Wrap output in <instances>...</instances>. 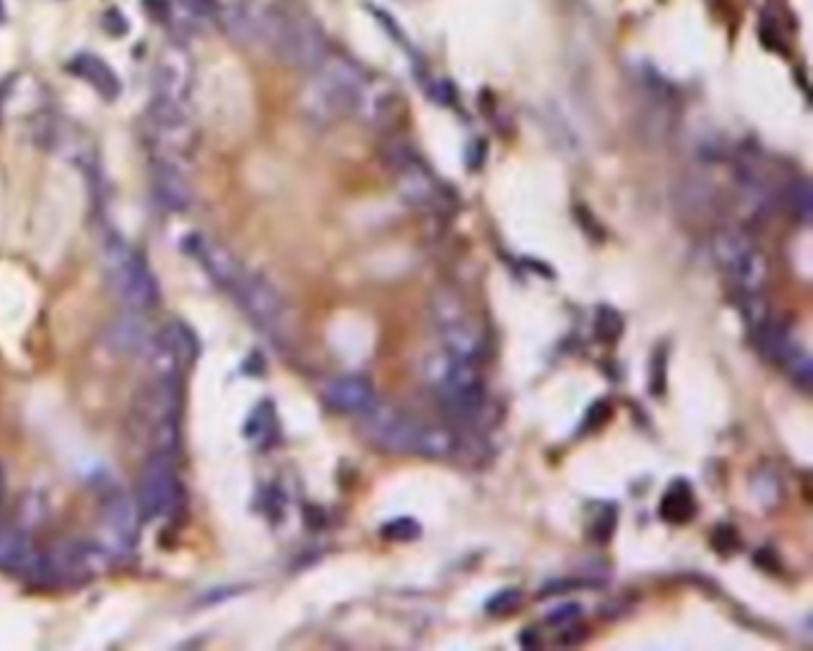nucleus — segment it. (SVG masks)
<instances>
[{
  "instance_id": "obj_7",
  "label": "nucleus",
  "mask_w": 813,
  "mask_h": 651,
  "mask_svg": "<svg viewBox=\"0 0 813 651\" xmlns=\"http://www.w3.org/2000/svg\"><path fill=\"white\" fill-rule=\"evenodd\" d=\"M384 160L392 170L396 189L408 206L422 210V213H439V210L449 208V189L411 148L392 144L384 151Z\"/></svg>"
},
{
  "instance_id": "obj_15",
  "label": "nucleus",
  "mask_w": 813,
  "mask_h": 651,
  "mask_svg": "<svg viewBox=\"0 0 813 651\" xmlns=\"http://www.w3.org/2000/svg\"><path fill=\"white\" fill-rule=\"evenodd\" d=\"M29 542L20 532L5 530L0 532V568H15L27 558Z\"/></svg>"
},
{
  "instance_id": "obj_16",
  "label": "nucleus",
  "mask_w": 813,
  "mask_h": 651,
  "mask_svg": "<svg viewBox=\"0 0 813 651\" xmlns=\"http://www.w3.org/2000/svg\"><path fill=\"white\" fill-rule=\"evenodd\" d=\"M790 198H792L794 213H797V217L804 222V225H809L811 222V184L806 182V179L794 182Z\"/></svg>"
},
{
  "instance_id": "obj_12",
  "label": "nucleus",
  "mask_w": 813,
  "mask_h": 651,
  "mask_svg": "<svg viewBox=\"0 0 813 651\" xmlns=\"http://www.w3.org/2000/svg\"><path fill=\"white\" fill-rule=\"evenodd\" d=\"M67 70H70L74 77L84 79L86 84L93 86L105 101H115L117 96H120L122 91V84H120V77L113 72V67L108 65L103 58H98V55H91V53H79L74 55V58L67 62Z\"/></svg>"
},
{
  "instance_id": "obj_6",
  "label": "nucleus",
  "mask_w": 813,
  "mask_h": 651,
  "mask_svg": "<svg viewBox=\"0 0 813 651\" xmlns=\"http://www.w3.org/2000/svg\"><path fill=\"white\" fill-rule=\"evenodd\" d=\"M711 251L737 296L763 294V284L768 279V260L749 234L730 227L721 229L713 237Z\"/></svg>"
},
{
  "instance_id": "obj_11",
  "label": "nucleus",
  "mask_w": 813,
  "mask_h": 651,
  "mask_svg": "<svg viewBox=\"0 0 813 651\" xmlns=\"http://www.w3.org/2000/svg\"><path fill=\"white\" fill-rule=\"evenodd\" d=\"M191 84V67L189 58L179 51V48H170L160 55L158 65L153 67V89L155 96L170 98V101H186Z\"/></svg>"
},
{
  "instance_id": "obj_20",
  "label": "nucleus",
  "mask_w": 813,
  "mask_h": 651,
  "mask_svg": "<svg viewBox=\"0 0 813 651\" xmlns=\"http://www.w3.org/2000/svg\"><path fill=\"white\" fill-rule=\"evenodd\" d=\"M101 24H103V29L108 31L110 36H124V34H127V31H129L127 17H124L120 10H108V12H103Z\"/></svg>"
},
{
  "instance_id": "obj_5",
  "label": "nucleus",
  "mask_w": 813,
  "mask_h": 651,
  "mask_svg": "<svg viewBox=\"0 0 813 651\" xmlns=\"http://www.w3.org/2000/svg\"><path fill=\"white\" fill-rule=\"evenodd\" d=\"M430 313L434 330L442 339V349L456 356L480 363L487 353V334L470 313L468 303L453 289H437L432 296Z\"/></svg>"
},
{
  "instance_id": "obj_9",
  "label": "nucleus",
  "mask_w": 813,
  "mask_h": 651,
  "mask_svg": "<svg viewBox=\"0 0 813 651\" xmlns=\"http://www.w3.org/2000/svg\"><path fill=\"white\" fill-rule=\"evenodd\" d=\"M177 501V475L165 456H153L139 482V504L144 516L163 518Z\"/></svg>"
},
{
  "instance_id": "obj_1",
  "label": "nucleus",
  "mask_w": 813,
  "mask_h": 651,
  "mask_svg": "<svg viewBox=\"0 0 813 651\" xmlns=\"http://www.w3.org/2000/svg\"><path fill=\"white\" fill-rule=\"evenodd\" d=\"M365 439L377 449L389 454L425 456V458H456L465 451L461 432L446 425L425 423L415 415L396 406L377 401L368 413L361 415Z\"/></svg>"
},
{
  "instance_id": "obj_10",
  "label": "nucleus",
  "mask_w": 813,
  "mask_h": 651,
  "mask_svg": "<svg viewBox=\"0 0 813 651\" xmlns=\"http://www.w3.org/2000/svg\"><path fill=\"white\" fill-rule=\"evenodd\" d=\"M322 399H325L327 406L334 408V411L361 418V415H365L372 406H375L377 394L368 380L356 375H346L334 377V380L327 382L325 387H322Z\"/></svg>"
},
{
  "instance_id": "obj_13",
  "label": "nucleus",
  "mask_w": 813,
  "mask_h": 651,
  "mask_svg": "<svg viewBox=\"0 0 813 651\" xmlns=\"http://www.w3.org/2000/svg\"><path fill=\"white\" fill-rule=\"evenodd\" d=\"M217 22L229 39L241 46H251L256 41V15H253V0H227L217 3Z\"/></svg>"
},
{
  "instance_id": "obj_14",
  "label": "nucleus",
  "mask_w": 813,
  "mask_h": 651,
  "mask_svg": "<svg viewBox=\"0 0 813 651\" xmlns=\"http://www.w3.org/2000/svg\"><path fill=\"white\" fill-rule=\"evenodd\" d=\"M694 511H697V501H694L692 489L687 487L685 482H675V485L666 492V496H663L659 506L661 518L675 525L692 520Z\"/></svg>"
},
{
  "instance_id": "obj_4",
  "label": "nucleus",
  "mask_w": 813,
  "mask_h": 651,
  "mask_svg": "<svg viewBox=\"0 0 813 651\" xmlns=\"http://www.w3.org/2000/svg\"><path fill=\"white\" fill-rule=\"evenodd\" d=\"M368 91V77L356 62L327 55L313 70V79L303 91L301 105L310 120L330 124L361 113Z\"/></svg>"
},
{
  "instance_id": "obj_19",
  "label": "nucleus",
  "mask_w": 813,
  "mask_h": 651,
  "mask_svg": "<svg viewBox=\"0 0 813 651\" xmlns=\"http://www.w3.org/2000/svg\"><path fill=\"white\" fill-rule=\"evenodd\" d=\"M186 15L196 17V20H210L217 12V0H179Z\"/></svg>"
},
{
  "instance_id": "obj_3",
  "label": "nucleus",
  "mask_w": 813,
  "mask_h": 651,
  "mask_svg": "<svg viewBox=\"0 0 813 651\" xmlns=\"http://www.w3.org/2000/svg\"><path fill=\"white\" fill-rule=\"evenodd\" d=\"M422 375L449 418L468 425L480 423L484 418L489 408V394L480 363L442 349L425 358Z\"/></svg>"
},
{
  "instance_id": "obj_22",
  "label": "nucleus",
  "mask_w": 813,
  "mask_h": 651,
  "mask_svg": "<svg viewBox=\"0 0 813 651\" xmlns=\"http://www.w3.org/2000/svg\"><path fill=\"white\" fill-rule=\"evenodd\" d=\"M0 494H3V473H0Z\"/></svg>"
},
{
  "instance_id": "obj_21",
  "label": "nucleus",
  "mask_w": 813,
  "mask_h": 651,
  "mask_svg": "<svg viewBox=\"0 0 813 651\" xmlns=\"http://www.w3.org/2000/svg\"><path fill=\"white\" fill-rule=\"evenodd\" d=\"M5 20V5H3V0H0V22Z\"/></svg>"
},
{
  "instance_id": "obj_18",
  "label": "nucleus",
  "mask_w": 813,
  "mask_h": 651,
  "mask_svg": "<svg viewBox=\"0 0 813 651\" xmlns=\"http://www.w3.org/2000/svg\"><path fill=\"white\" fill-rule=\"evenodd\" d=\"M518 604H520L518 589H501V592L496 594V597H492L487 601V611L489 613H506V611H513Z\"/></svg>"
},
{
  "instance_id": "obj_8",
  "label": "nucleus",
  "mask_w": 813,
  "mask_h": 651,
  "mask_svg": "<svg viewBox=\"0 0 813 651\" xmlns=\"http://www.w3.org/2000/svg\"><path fill=\"white\" fill-rule=\"evenodd\" d=\"M108 275L120 299L134 308H148L155 299V284L146 265L127 246L115 241L108 246Z\"/></svg>"
},
{
  "instance_id": "obj_17",
  "label": "nucleus",
  "mask_w": 813,
  "mask_h": 651,
  "mask_svg": "<svg viewBox=\"0 0 813 651\" xmlns=\"http://www.w3.org/2000/svg\"><path fill=\"white\" fill-rule=\"evenodd\" d=\"M382 535L387 539H394V542H411V539L420 535V525L413 518H399L384 525Z\"/></svg>"
},
{
  "instance_id": "obj_2",
  "label": "nucleus",
  "mask_w": 813,
  "mask_h": 651,
  "mask_svg": "<svg viewBox=\"0 0 813 651\" xmlns=\"http://www.w3.org/2000/svg\"><path fill=\"white\" fill-rule=\"evenodd\" d=\"M256 41L282 65L313 72L327 58V36L306 12L284 0H253Z\"/></svg>"
}]
</instances>
